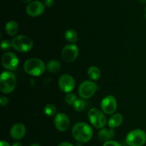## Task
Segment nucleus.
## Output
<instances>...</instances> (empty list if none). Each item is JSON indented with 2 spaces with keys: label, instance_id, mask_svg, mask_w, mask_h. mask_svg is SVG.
<instances>
[{
  "label": "nucleus",
  "instance_id": "9b49d317",
  "mask_svg": "<svg viewBox=\"0 0 146 146\" xmlns=\"http://www.w3.org/2000/svg\"><path fill=\"white\" fill-rule=\"evenodd\" d=\"M75 80L70 74H65L60 77L58 80V86L61 90L66 93H69L75 87Z\"/></svg>",
  "mask_w": 146,
  "mask_h": 146
},
{
  "label": "nucleus",
  "instance_id": "4468645a",
  "mask_svg": "<svg viewBox=\"0 0 146 146\" xmlns=\"http://www.w3.org/2000/svg\"><path fill=\"white\" fill-rule=\"evenodd\" d=\"M25 134L26 127L23 123H15L10 130V136L14 140H18L23 138Z\"/></svg>",
  "mask_w": 146,
  "mask_h": 146
},
{
  "label": "nucleus",
  "instance_id": "2eb2a0df",
  "mask_svg": "<svg viewBox=\"0 0 146 146\" xmlns=\"http://www.w3.org/2000/svg\"><path fill=\"white\" fill-rule=\"evenodd\" d=\"M115 136V132L112 128L107 129L103 128L98 132V137L101 141L107 142L108 140H111Z\"/></svg>",
  "mask_w": 146,
  "mask_h": 146
},
{
  "label": "nucleus",
  "instance_id": "2f4dec72",
  "mask_svg": "<svg viewBox=\"0 0 146 146\" xmlns=\"http://www.w3.org/2000/svg\"><path fill=\"white\" fill-rule=\"evenodd\" d=\"M23 3H29L31 1V0H21Z\"/></svg>",
  "mask_w": 146,
  "mask_h": 146
},
{
  "label": "nucleus",
  "instance_id": "f8f14e48",
  "mask_svg": "<svg viewBox=\"0 0 146 146\" xmlns=\"http://www.w3.org/2000/svg\"><path fill=\"white\" fill-rule=\"evenodd\" d=\"M45 10V5L39 1L30 2L26 8V12L31 17H36L41 15Z\"/></svg>",
  "mask_w": 146,
  "mask_h": 146
},
{
  "label": "nucleus",
  "instance_id": "423d86ee",
  "mask_svg": "<svg viewBox=\"0 0 146 146\" xmlns=\"http://www.w3.org/2000/svg\"><path fill=\"white\" fill-rule=\"evenodd\" d=\"M88 117L91 124L96 128H103L107 123L106 118L104 113L98 108H91L88 111Z\"/></svg>",
  "mask_w": 146,
  "mask_h": 146
},
{
  "label": "nucleus",
  "instance_id": "a878e982",
  "mask_svg": "<svg viewBox=\"0 0 146 146\" xmlns=\"http://www.w3.org/2000/svg\"><path fill=\"white\" fill-rule=\"evenodd\" d=\"M9 103V100L7 97H4V96H1L0 97V104L1 106H7Z\"/></svg>",
  "mask_w": 146,
  "mask_h": 146
},
{
  "label": "nucleus",
  "instance_id": "a211bd4d",
  "mask_svg": "<svg viewBox=\"0 0 146 146\" xmlns=\"http://www.w3.org/2000/svg\"><path fill=\"white\" fill-rule=\"evenodd\" d=\"M87 74H88V77L91 79V80L94 81H97L101 77V71L96 66H91L88 69L87 71Z\"/></svg>",
  "mask_w": 146,
  "mask_h": 146
},
{
  "label": "nucleus",
  "instance_id": "1a4fd4ad",
  "mask_svg": "<svg viewBox=\"0 0 146 146\" xmlns=\"http://www.w3.org/2000/svg\"><path fill=\"white\" fill-rule=\"evenodd\" d=\"M78 48L76 44H70L66 45L61 51V57L66 62H72L78 56Z\"/></svg>",
  "mask_w": 146,
  "mask_h": 146
},
{
  "label": "nucleus",
  "instance_id": "f257e3e1",
  "mask_svg": "<svg viewBox=\"0 0 146 146\" xmlns=\"http://www.w3.org/2000/svg\"><path fill=\"white\" fill-rule=\"evenodd\" d=\"M72 135L79 143H87L92 138L93 130L87 123L80 122L73 127Z\"/></svg>",
  "mask_w": 146,
  "mask_h": 146
},
{
  "label": "nucleus",
  "instance_id": "dca6fc26",
  "mask_svg": "<svg viewBox=\"0 0 146 146\" xmlns=\"http://www.w3.org/2000/svg\"><path fill=\"white\" fill-rule=\"evenodd\" d=\"M123 121V117L121 113H115L108 120V126L111 128L113 129L118 127L122 124Z\"/></svg>",
  "mask_w": 146,
  "mask_h": 146
},
{
  "label": "nucleus",
  "instance_id": "6ab92c4d",
  "mask_svg": "<svg viewBox=\"0 0 146 146\" xmlns=\"http://www.w3.org/2000/svg\"><path fill=\"white\" fill-rule=\"evenodd\" d=\"M61 68V64L57 60H50L46 65V69L49 72L56 73Z\"/></svg>",
  "mask_w": 146,
  "mask_h": 146
},
{
  "label": "nucleus",
  "instance_id": "473e14b6",
  "mask_svg": "<svg viewBox=\"0 0 146 146\" xmlns=\"http://www.w3.org/2000/svg\"><path fill=\"white\" fill-rule=\"evenodd\" d=\"M29 146H40V145H38V144H36V143H34V144L30 145Z\"/></svg>",
  "mask_w": 146,
  "mask_h": 146
},
{
  "label": "nucleus",
  "instance_id": "4be33fe9",
  "mask_svg": "<svg viewBox=\"0 0 146 146\" xmlns=\"http://www.w3.org/2000/svg\"><path fill=\"white\" fill-rule=\"evenodd\" d=\"M74 109L77 112H81L85 109L86 102L82 99H77L73 104Z\"/></svg>",
  "mask_w": 146,
  "mask_h": 146
},
{
  "label": "nucleus",
  "instance_id": "39448f33",
  "mask_svg": "<svg viewBox=\"0 0 146 146\" xmlns=\"http://www.w3.org/2000/svg\"><path fill=\"white\" fill-rule=\"evenodd\" d=\"M126 143L129 146H143L146 143V133L141 129L130 132L126 137Z\"/></svg>",
  "mask_w": 146,
  "mask_h": 146
},
{
  "label": "nucleus",
  "instance_id": "cd10ccee",
  "mask_svg": "<svg viewBox=\"0 0 146 146\" xmlns=\"http://www.w3.org/2000/svg\"><path fill=\"white\" fill-rule=\"evenodd\" d=\"M58 146H74L71 143H68V142H63V143H60Z\"/></svg>",
  "mask_w": 146,
  "mask_h": 146
},
{
  "label": "nucleus",
  "instance_id": "f03ea898",
  "mask_svg": "<svg viewBox=\"0 0 146 146\" xmlns=\"http://www.w3.org/2000/svg\"><path fill=\"white\" fill-rule=\"evenodd\" d=\"M24 69L26 73L31 76H40L44 74L46 65L44 62L38 58H30L24 62Z\"/></svg>",
  "mask_w": 146,
  "mask_h": 146
},
{
  "label": "nucleus",
  "instance_id": "0eeeda50",
  "mask_svg": "<svg viewBox=\"0 0 146 146\" xmlns=\"http://www.w3.org/2000/svg\"><path fill=\"white\" fill-rule=\"evenodd\" d=\"M98 90L96 84L93 81H84L78 87V94L83 99H88L92 97Z\"/></svg>",
  "mask_w": 146,
  "mask_h": 146
},
{
  "label": "nucleus",
  "instance_id": "412c9836",
  "mask_svg": "<svg viewBox=\"0 0 146 146\" xmlns=\"http://www.w3.org/2000/svg\"><path fill=\"white\" fill-rule=\"evenodd\" d=\"M44 113H45L46 115L51 117V116H54L56 115L57 108L56 107V106L54 105V104H48L44 107Z\"/></svg>",
  "mask_w": 146,
  "mask_h": 146
},
{
  "label": "nucleus",
  "instance_id": "b1692460",
  "mask_svg": "<svg viewBox=\"0 0 146 146\" xmlns=\"http://www.w3.org/2000/svg\"><path fill=\"white\" fill-rule=\"evenodd\" d=\"M11 47H12L11 42L9 41V40H2V41H1V48L3 51L9 50Z\"/></svg>",
  "mask_w": 146,
  "mask_h": 146
},
{
  "label": "nucleus",
  "instance_id": "f3484780",
  "mask_svg": "<svg viewBox=\"0 0 146 146\" xmlns=\"http://www.w3.org/2000/svg\"><path fill=\"white\" fill-rule=\"evenodd\" d=\"M5 31L9 36L12 37L16 35L19 31L18 23L14 20L8 21L5 25Z\"/></svg>",
  "mask_w": 146,
  "mask_h": 146
},
{
  "label": "nucleus",
  "instance_id": "393cba45",
  "mask_svg": "<svg viewBox=\"0 0 146 146\" xmlns=\"http://www.w3.org/2000/svg\"><path fill=\"white\" fill-rule=\"evenodd\" d=\"M103 146H121L119 143L114 140H108V141L105 142Z\"/></svg>",
  "mask_w": 146,
  "mask_h": 146
},
{
  "label": "nucleus",
  "instance_id": "20e7f679",
  "mask_svg": "<svg viewBox=\"0 0 146 146\" xmlns=\"http://www.w3.org/2000/svg\"><path fill=\"white\" fill-rule=\"evenodd\" d=\"M12 47L19 52H29L33 47V42L29 37L25 35H18L11 40Z\"/></svg>",
  "mask_w": 146,
  "mask_h": 146
},
{
  "label": "nucleus",
  "instance_id": "5701e85b",
  "mask_svg": "<svg viewBox=\"0 0 146 146\" xmlns=\"http://www.w3.org/2000/svg\"><path fill=\"white\" fill-rule=\"evenodd\" d=\"M76 100V96L75 94H73V93H68L65 97L66 102L68 104H70V105L74 104V103L75 102Z\"/></svg>",
  "mask_w": 146,
  "mask_h": 146
},
{
  "label": "nucleus",
  "instance_id": "7c9ffc66",
  "mask_svg": "<svg viewBox=\"0 0 146 146\" xmlns=\"http://www.w3.org/2000/svg\"><path fill=\"white\" fill-rule=\"evenodd\" d=\"M138 1H139V2L141 3V4H146V0H138Z\"/></svg>",
  "mask_w": 146,
  "mask_h": 146
},
{
  "label": "nucleus",
  "instance_id": "c756f323",
  "mask_svg": "<svg viewBox=\"0 0 146 146\" xmlns=\"http://www.w3.org/2000/svg\"><path fill=\"white\" fill-rule=\"evenodd\" d=\"M11 146H22L21 143L20 142H15V143H13V145Z\"/></svg>",
  "mask_w": 146,
  "mask_h": 146
},
{
  "label": "nucleus",
  "instance_id": "ddd939ff",
  "mask_svg": "<svg viewBox=\"0 0 146 146\" xmlns=\"http://www.w3.org/2000/svg\"><path fill=\"white\" fill-rule=\"evenodd\" d=\"M70 120L68 116L63 113H57L54 117V125L56 128L61 132H64L68 128Z\"/></svg>",
  "mask_w": 146,
  "mask_h": 146
},
{
  "label": "nucleus",
  "instance_id": "72a5a7b5",
  "mask_svg": "<svg viewBox=\"0 0 146 146\" xmlns=\"http://www.w3.org/2000/svg\"><path fill=\"white\" fill-rule=\"evenodd\" d=\"M144 15H145V19H146V7H145V11H144Z\"/></svg>",
  "mask_w": 146,
  "mask_h": 146
},
{
  "label": "nucleus",
  "instance_id": "aec40b11",
  "mask_svg": "<svg viewBox=\"0 0 146 146\" xmlns=\"http://www.w3.org/2000/svg\"><path fill=\"white\" fill-rule=\"evenodd\" d=\"M65 38L71 43H75L78 40V34L74 29H68L65 32Z\"/></svg>",
  "mask_w": 146,
  "mask_h": 146
},
{
  "label": "nucleus",
  "instance_id": "bb28decb",
  "mask_svg": "<svg viewBox=\"0 0 146 146\" xmlns=\"http://www.w3.org/2000/svg\"><path fill=\"white\" fill-rule=\"evenodd\" d=\"M54 4V0H44V5L46 7H51Z\"/></svg>",
  "mask_w": 146,
  "mask_h": 146
},
{
  "label": "nucleus",
  "instance_id": "9d476101",
  "mask_svg": "<svg viewBox=\"0 0 146 146\" xmlns=\"http://www.w3.org/2000/svg\"><path fill=\"white\" fill-rule=\"evenodd\" d=\"M101 107L103 112L106 114H114L117 109L116 100L113 95L106 96L101 100Z\"/></svg>",
  "mask_w": 146,
  "mask_h": 146
},
{
  "label": "nucleus",
  "instance_id": "7ed1b4c3",
  "mask_svg": "<svg viewBox=\"0 0 146 146\" xmlns=\"http://www.w3.org/2000/svg\"><path fill=\"white\" fill-rule=\"evenodd\" d=\"M17 79L14 73L9 71L3 72L0 77V90L4 94L12 92L16 87Z\"/></svg>",
  "mask_w": 146,
  "mask_h": 146
},
{
  "label": "nucleus",
  "instance_id": "c85d7f7f",
  "mask_svg": "<svg viewBox=\"0 0 146 146\" xmlns=\"http://www.w3.org/2000/svg\"><path fill=\"white\" fill-rule=\"evenodd\" d=\"M0 146H10V145L9 144V143H7V141L1 140V141L0 142Z\"/></svg>",
  "mask_w": 146,
  "mask_h": 146
},
{
  "label": "nucleus",
  "instance_id": "6e6552de",
  "mask_svg": "<svg viewBox=\"0 0 146 146\" xmlns=\"http://www.w3.org/2000/svg\"><path fill=\"white\" fill-rule=\"evenodd\" d=\"M1 64L6 70L12 71L17 69L19 64V59L13 52H7L1 57Z\"/></svg>",
  "mask_w": 146,
  "mask_h": 146
}]
</instances>
